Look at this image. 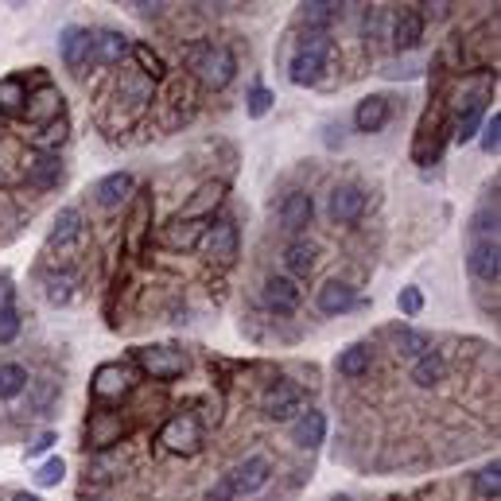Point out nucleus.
<instances>
[{
    "instance_id": "4",
    "label": "nucleus",
    "mask_w": 501,
    "mask_h": 501,
    "mask_svg": "<svg viewBox=\"0 0 501 501\" xmlns=\"http://www.w3.org/2000/svg\"><path fill=\"white\" fill-rule=\"evenodd\" d=\"M198 249L206 253V261L226 269V264L238 261V226H233V222H214V226H206L198 238Z\"/></svg>"
},
{
    "instance_id": "11",
    "label": "nucleus",
    "mask_w": 501,
    "mask_h": 501,
    "mask_svg": "<svg viewBox=\"0 0 501 501\" xmlns=\"http://www.w3.org/2000/svg\"><path fill=\"white\" fill-rule=\"evenodd\" d=\"M466 264H471V272H474L482 284H497V276H501V249H497V238H478V241L471 245V257H466Z\"/></svg>"
},
{
    "instance_id": "3",
    "label": "nucleus",
    "mask_w": 501,
    "mask_h": 501,
    "mask_svg": "<svg viewBox=\"0 0 501 501\" xmlns=\"http://www.w3.org/2000/svg\"><path fill=\"white\" fill-rule=\"evenodd\" d=\"M136 366L152 381H175L187 369V354L175 346H141L136 350Z\"/></svg>"
},
{
    "instance_id": "23",
    "label": "nucleus",
    "mask_w": 501,
    "mask_h": 501,
    "mask_svg": "<svg viewBox=\"0 0 501 501\" xmlns=\"http://www.w3.org/2000/svg\"><path fill=\"white\" fill-rule=\"evenodd\" d=\"M482 117H486V93L466 98V109H458V117H455V141L458 144L474 141V133L482 129Z\"/></svg>"
},
{
    "instance_id": "40",
    "label": "nucleus",
    "mask_w": 501,
    "mask_h": 501,
    "mask_svg": "<svg viewBox=\"0 0 501 501\" xmlns=\"http://www.w3.org/2000/svg\"><path fill=\"white\" fill-rule=\"evenodd\" d=\"M44 284H47V300L51 303H70V295H74L70 292V276H47Z\"/></svg>"
},
{
    "instance_id": "46",
    "label": "nucleus",
    "mask_w": 501,
    "mask_h": 501,
    "mask_svg": "<svg viewBox=\"0 0 501 501\" xmlns=\"http://www.w3.org/2000/svg\"><path fill=\"white\" fill-rule=\"evenodd\" d=\"M51 443H55V432H44V435H36V443H28V455H44Z\"/></svg>"
},
{
    "instance_id": "31",
    "label": "nucleus",
    "mask_w": 501,
    "mask_h": 501,
    "mask_svg": "<svg viewBox=\"0 0 501 501\" xmlns=\"http://www.w3.org/2000/svg\"><path fill=\"white\" fill-rule=\"evenodd\" d=\"M432 350V338L424 335V330H412V327H400L397 330V354L400 358H424Z\"/></svg>"
},
{
    "instance_id": "30",
    "label": "nucleus",
    "mask_w": 501,
    "mask_h": 501,
    "mask_svg": "<svg viewBox=\"0 0 501 501\" xmlns=\"http://www.w3.org/2000/svg\"><path fill=\"white\" fill-rule=\"evenodd\" d=\"M28 389V369L16 361H0V400H12Z\"/></svg>"
},
{
    "instance_id": "37",
    "label": "nucleus",
    "mask_w": 501,
    "mask_h": 501,
    "mask_svg": "<svg viewBox=\"0 0 501 501\" xmlns=\"http://www.w3.org/2000/svg\"><path fill=\"white\" fill-rule=\"evenodd\" d=\"M478 494L497 501V494H501V466L497 463L486 466V471H478Z\"/></svg>"
},
{
    "instance_id": "17",
    "label": "nucleus",
    "mask_w": 501,
    "mask_h": 501,
    "mask_svg": "<svg viewBox=\"0 0 501 501\" xmlns=\"http://www.w3.org/2000/svg\"><path fill=\"white\" fill-rule=\"evenodd\" d=\"M389 39H392V47H397V51L420 47V39H424V16H420V12H412V8H400V12L392 16Z\"/></svg>"
},
{
    "instance_id": "44",
    "label": "nucleus",
    "mask_w": 501,
    "mask_h": 501,
    "mask_svg": "<svg viewBox=\"0 0 501 501\" xmlns=\"http://www.w3.org/2000/svg\"><path fill=\"white\" fill-rule=\"evenodd\" d=\"M381 24H385V8H369V12H366V39L377 44V39H381Z\"/></svg>"
},
{
    "instance_id": "14",
    "label": "nucleus",
    "mask_w": 501,
    "mask_h": 501,
    "mask_svg": "<svg viewBox=\"0 0 501 501\" xmlns=\"http://www.w3.org/2000/svg\"><path fill=\"white\" fill-rule=\"evenodd\" d=\"M24 117H28V121H36V125L62 121V93L55 86H39L36 93H28Z\"/></svg>"
},
{
    "instance_id": "6",
    "label": "nucleus",
    "mask_w": 501,
    "mask_h": 501,
    "mask_svg": "<svg viewBox=\"0 0 501 501\" xmlns=\"http://www.w3.org/2000/svg\"><path fill=\"white\" fill-rule=\"evenodd\" d=\"M269 478H272V466H269V458H264V455L241 458V463L230 471L233 497H249V494H257V489L269 486Z\"/></svg>"
},
{
    "instance_id": "24",
    "label": "nucleus",
    "mask_w": 501,
    "mask_h": 501,
    "mask_svg": "<svg viewBox=\"0 0 501 501\" xmlns=\"http://www.w3.org/2000/svg\"><path fill=\"white\" fill-rule=\"evenodd\" d=\"M202 230H206V222H187V218H175L172 226H164V233H159V241H164L167 249H190V245H198Z\"/></svg>"
},
{
    "instance_id": "7",
    "label": "nucleus",
    "mask_w": 501,
    "mask_h": 501,
    "mask_svg": "<svg viewBox=\"0 0 501 501\" xmlns=\"http://www.w3.org/2000/svg\"><path fill=\"white\" fill-rule=\"evenodd\" d=\"M159 443L167 447V451L175 455H195L202 447V428L195 416H175V420L164 424V432H159Z\"/></svg>"
},
{
    "instance_id": "45",
    "label": "nucleus",
    "mask_w": 501,
    "mask_h": 501,
    "mask_svg": "<svg viewBox=\"0 0 501 501\" xmlns=\"http://www.w3.org/2000/svg\"><path fill=\"white\" fill-rule=\"evenodd\" d=\"M206 501H233V482H230V474H222L214 486H210V494Z\"/></svg>"
},
{
    "instance_id": "35",
    "label": "nucleus",
    "mask_w": 501,
    "mask_h": 501,
    "mask_svg": "<svg viewBox=\"0 0 501 501\" xmlns=\"http://www.w3.org/2000/svg\"><path fill=\"white\" fill-rule=\"evenodd\" d=\"M133 55H136V62H141V74H144L148 82H159V78H164V59H159L148 44H136Z\"/></svg>"
},
{
    "instance_id": "27",
    "label": "nucleus",
    "mask_w": 501,
    "mask_h": 501,
    "mask_svg": "<svg viewBox=\"0 0 501 501\" xmlns=\"http://www.w3.org/2000/svg\"><path fill=\"white\" fill-rule=\"evenodd\" d=\"M443 373H447V366H443V358L435 354V350H428L424 358H416L412 361V381L420 389H435L443 381Z\"/></svg>"
},
{
    "instance_id": "5",
    "label": "nucleus",
    "mask_w": 501,
    "mask_h": 501,
    "mask_svg": "<svg viewBox=\"0 0 501 501\" xmlns=\"http://www.w3.org/2000/svg\"><path fill=\"white\" fill-rule=\"evenodd\" d=\"M261 408L269 420H292V416L303 408V389L295 385V381H272L261 397Z\"/></svg>"
},
{
    "instance_id": "42",
    "label": "nucleus",
    "mask_w": 501,
    "mask_h": 501,
    "mask_svg": "<svg viewBox=\"0 0 501 501\" xmlns=\"http://www.w3.org/2000/svg\"><path fill=\"white\" fill-rule=\"evenodd\" d=\"M400 311L404 315H420L424 311V292H420V287H400Z\"/></svg>"
},
{
    "instance_id": "8",
    "label": "nucleus",
    "mask_w": 501,
    "mask_h": 501,
    "mask_svg": "<svg viewBox=\"0 0 501 501\" xmlns=\"http://www.w3.org/2000/svg\"><path fill=\"white\" fill-rule=\"evenodd\" d=\"M129 389H133V373H129V366H121V361H105V366L93 369L90 392L98 400H121Z\"/></svg>"
},
{
    "instance_id": "47",
    "label": "nucleus",
    "mask_w": 501,
    "mask_h": 501,
    "mask_svg": "<svg viewBox=\"0 0 501 501\" xmlns=\"http://www.w3.org/2000/svg\"><path fill=\"white\" fill-rule=\"evenodd\" d=\"M51 397H55V381H44V385H39V397H36V408L44 412L51 404Z\"/></svg>"
},
{
    "instance_id": "19",
    "label": "nucleus",
    "mask_w": 501,
    "mask_h": 501,
    "mask_svg": "<svg viewBox=\"0 0 501 501\" xmlns=\"http://www.w3.org/2000/svg\"><path fill=\"white\" fill-rule=\"evenodd\" d=\"M354 125H358V133H381L389 125V98H381V93L361 98L354 109Z\"/></svg>"
},
{
    "instance_id": "9",
    "label": "nucleus",
    "mask_w": 501,
    "mask_h": 501,
    "mask_svg": "<svg viewBox=\"0 0 501 501\" xmlns=\"http://www.w3.org/2000/svg\"><path fill=\"white\" fill-rule=\"evenodd\" d=\"M366 206H369V195L361 187L354 183H343V187H335L330 190V218L335 222H343V226H354V222L366 214Z\"/></svg>"
},
{
    "instance_id": "28",
    "label": "nucleus",
    "mask_w": 501,
    "mask_h": 501,
    "mask_svg": "<svg viewBox=\"0 0 501 501\" xmlns=\"http://www.w3.org/2000/svg\"><path fill=\"white\" fill-rule=\"evenodd\" d=\"M82 233V210L78 206H62L55 226H51V245H67Z\"/></svg>"
},
{
    "instance_id": "15",
    "label": "nucleus",
    "mask_w": 501,
    "mask_h": 501,
    "mask_svg": "<svg viewBox=\"0 0 501 501\" xmlns=\"http://www.w3.org/2000/svg\"><path fill=\"white\" fill-rule=\"evenodd\" d=\"M327 440V416L319 408H307L300 420L292 424V443L300 447V451H319Z\"/></svg>"
},
{
    "instance_id": "50",
    "label": "nucleus",
    "mask_w": 501,
    "mask_h": 501,
    "mask_svg": "<svg viewBox=\"0 0 501 501\" xmlns=\"http://www.w3.org/2000/svg\"><path fill=\"white\" fill-rule=\"evenodd\" d=\"M0 183H8V175H4V167H0Z\"/></svg>"
},
{
    "instance_id": "52",
    "label": "nucleus",
    "mask_w": 501,
    "mask_h": 501,
    "mask_svg": "<svg viewBox=\"0 0 501 501\" xmlns=\"http://www.w3.org/2000/svg\"><path fill=\"white\" fill-rule=\"evenodd\" d=\"M335 501H350V497H335Z\"/></svg>"
},
{
    "instance_id": "22",
    "label": "nucleus",
    "mask_w": 501,
    "mask_h": 501,
    "mask_svg": "<svg viewBox=\"0 0 501 501\" xmlns=\"http://www.w3.org/2000/svg\"><path fill=\"white\" fill-rule=\"evenodd\" d=\"M59 179H62V164H59L55 152H39V156L28 159V183L31 187L47 190V187H55Z\"/></svg>"
},
{
    "instance_id": "32",
    "label": "nucleus",
    "mask_w": 501,
    "mask_h": 501,
    "mask_svg": "<svg viewBox=\"0 0 501 501\" xmlns=\"http://www.w3.org/2000/svg\"><path fill=\"white\" fill-rule=\"evenodd\" d=\"M28 86L20 78H0V113H24Z\"/></svg>"
},
{
    "instance_id": "12",
    "label": "nucleus",
    "mask_w": 501,
    "mask_h": 501,
    "mask_svg": "<svg viewBox=\"0 0 501 501\" xmlns=\"http://www.w3.org/2000/svg\"><path fill=\"white\" fill-rule=\"evenodd\" d=\"M264 307L276 315H292L295 307H300V287H295L292 276H269L264 280Z\"/></svg>"
},
{
    "instance_id": "38",
    "label": "nucleus",
    "mask_w": 501,
    "mask_h": 501,
    "mask_svg": "<svg viewBox=\"0 0 501 501\" xmlns=\"http://www.w3.org/2000/svg\"><path fill=\"white\" fill-rule=\"evenodd\" d=\"M16 335H20V311L16 307H0V346L16 343Z\"/></svg>"
},
{
    "instance_id": "20",
    "label": "nucleus",
    "mask_w": 501,
    "mask_h": 501,
    "mask_svg": "<svg viewBox=\"0 0 501 501\" xmlns=\"http://www.w3.org/2000/svg\"><path fill=\"white\" fill-rule=\"evenodd\" d=\"M315 303H319V311L323 315H343V311L354 307V287L343 284V280H327L323 287H319Z\"/></svg>"
},
{
    "instance_id": "51",
    "label": "nucleus",
    "mask_w": 501,
    "mask_h": 501,
    "mask_svg": "<svg viewBox=\"0 0 501 501\" xmlns=\"http://www.w3.org/2000/svg\"><path fill=\"white\" fill-rule=\"evenodd\" d=\"M0 129H4V113H0Z\"/></svg>"
},
{
    "instance_id": "48",
    "label": "nucleus",
    "mask_w": 501,
    "mask_h": 501,
    "mask_svg": "<svg viewBox=\"0 0 501 501\" xmlns=\"http://www.w3.org/2000/svg\"><path fill=\"white\" fill-rule=\"evenodd\" d=\"M12 295H16V287L0 276V307H12Z\"/></svg>"
},
{
    "instance_id": "39",
    "label": "nucleus",
    "mask_w": 501,
    "mask_h": 501,
    "mask_svg": "<svg viewBox=\"0 0 501 501\" xmlns=\"http://www.w3.org/2000/svg\"><path fill=\"white\" fill-rule=\"evenodd\" d=\"M62 474H67V463H62V458H47V463L39 466L36 482H39V486H59Z\"/></svg>"
},
{
    "instance_id": "18",
    "label": "nucleus",
    "mask_w": 501,
    "mask_h": 501,
    "mask_svg": "<svg viewBox=\"0 0 501 501\" xmlns=\"http://www.w3.org/2000/svg\"><path fill=\"white\" fill-rule=\"evenodd\" d=\"M90 31L86 28H62V36H59V51H62V62H67L70 70H82L90 62Z\"/></svg>"
},
{
    "instance_id": "36",
    "label": "nucleus",
    "mask_w": 501,
    "mask_h": 501,
    "mask_svg": "<svg viewBox=\"0 0 501 501\" xmlns=\"http://www.w3.org/2000/svg\"><path fill=\"white\" fill-rule=\"evenodd\" d=\"M62 141H67V121H51V125H44V133L36 136V148L39 152H51V148Z\"/></svg>"
},
{
    "instance_id": "49",
    "label": "nucleus",
    "mask_w": 501,
    "mask_h": 501,
    "mask_svg": "<svg viewBox=\"0 0 501 501\" xmlns=\"http://www.w3.org/2000/svg\"><path fill=\"white\" fill-rule=\"evenodd\" d=\"M12 501H44V497H36V494H16Z\"/></svg>"
},
{
    "instance_id": "10",
    "label": "nucleus",
    "mask_w": 501,
    "mask_h": 501,
    "mask_svg": "<svg viewBox=\"0 0 501 501\" xmlns=\"http://www.w3.org/2000/svg\"><path fill=\"white\" fill-rule=\"evenodd\" d=\"M125 432H129V424H125L117 412H93L90 424H86V443L93 447V451H105V447L121 443Z\"/></svg>"
},
{
    "instance_id": "13",
    "label": "nucleus",
    "mask_w": 501,
    "mask_h": 501,
    "mask_svg": "<svg viewBox=\"0 0 501 501\" xmlns=\"http://www.w3.org/2000/svg\"><path fill=\"white\" fill-rule=\"evenodd\" d=\"M125 55H129V39L121 31H98L90 39V67H117Z\"/></svg>"
},
{
    "instance_id": "29",
    "label": "nucleus",
    "mask_w": 501,
    "mask_h": 501,
    "mask_svg": "<svg viewBox=\"0 0 501 501\" xmlns=\"http://www.w3.org/2000/svg\"><path fill=\"white\" fill-rule=\"evenodd\" d=\"M338 16H343V4H330V0H311V4H303L307 31H327V24Z\"/></svg>"
},
{
    "instance_id": "2",
    "label": "nucleus",
    "mask_w": 501,
    "mask_h": 501,
    "mask_svg": "<svg viewBox=\"0 0 501 501\" xmlns=\"http://www.w3.org/2000/svg\"><path fill=\"white\" fill-rule=\"evenodd\" d=\"M330 51H335V44H330L327 31H307V36L300 39V47H295V55H292V67H287L295 86H319V82H323Z\"/></svg>"
},
{
    "instance_id": "34",
    "label": "nucleus",
    "mask_w": 501,
    "mask_h": 501,
    "mask_svg": "<svg viewBox=\"0 0 501 501\" xmlns=\"http://www.w3.org/2000/svg\"><path fill=\"white\" fill-rule=\"evenodd\" d=\"M338 373H343V377H361V373H369V346L343 350V358H338Z\"/></svg>"
},
{
    "instance_id": "25",
    "label": "nucleus",
    "mask_w": 501,
    "mask_h": 501,
    "mask_svg": "<svg viewBox=\"0 0 501 501\" xmlns=\"http://www.w3.org/2000/svg\"><path fill=\"white\" fill-rule=\"evenodd\" d=\"M315 261H319V245H311V241H292L284 253V269L292 276H300V280L315 272Z\"/></svg>"
},
{
    "instance_id": "33",
    "label": "nucleus",
    "mask_w": 501,
    "mask_h": 501,
    "mask_svg": "<svg viewBox=\"0 0 501 501\" xmlns=\"http://www.w3.org/2000/svg\"><path fill=\"white\" fill-rule=\"evenodd\" d=\"M117 93H121V98H129L133 105H144V101H152V82H148L141 70H129L121 78V90H117Z\"/></svg>"
},
{
    "instance_id": "41",
    "label": "nucleus",
    "mask_w": 501,
    "mask_h": 501,
    "mask_svg": "<svg viewBox=\"0 0 501 501\" xmlns=\"http://www.w3.org/2000/svg\"><path fill=\"white\" fill-rule=\"evenodd\" d=\"M272 90H264V86H253V93H249V117H264L272 109Z\"/></svg>"
},
{
    "instance_id": "1",
    "label": "nucleus",
    "mask_w": 501,
    "mask_h": 501,
    "mask_svg": "<svg viewBox=\"0 0 501 501\" xmlns=\"http://www.w3.org/2000/svg\"><path fill=\"white\" fill-rule=\"evenodd\" d=\"M187 67L195 70V78L210 90H226L238 74V59H233L230 47L222 44H195L187 51Z\"/></svg>"
},
{
    "instance_id": "16",
    "label": "nucleus",
    "mask_w": 501,
    "mask_h": 501,
    "mask_svg": "<svg viewBox=\"0 0 501 501\" xmlns=\"http://www.w3.org/2000/svg\"><path fill=\"white\" fill-rule=\"evenodd\" d=\"M311 218H315V202L307 190H292V195L284 198V206H280V226L287 233H300L311 226Z\"/></svg>"
},
{
    "instance_id": "21",
    "label": "nucleus",
    "mask_w": 501,
    "mask_h": 501,
    "mask_svg": "<svg viewBox=\"0 0 501 501\" xmlns=\"http://www.w3.org/2000/svg\"><path fill=\"white\" fill-rule=\"evenodd\" d=\"M129 195H133V175L129 172H113V175H105L101 183L93 187V198H98V206H105V210L121 206Z\"/></svg>"
},
{
    "instance_id": "43",
    "label": "nucleus",
    "mask_w": 501,
    "mask_h": 501,
    "mask_svg": "<svg viewBox=\"0 0 501 501\" xmlns=\"http://www.w3.org/2000/svg\"><path fill=\"white\" fill-rule=\"evenodd\" d=\"M501 117L494 113V117H489V121H482V148H486V152H497V141H501Z\"/></svg>"
},
{
    "instance_id": "26",
    "label": "nucleus",
    "mask_w": 501,
    "mask_h": 501,
    "mask_svg": "<svg viewBox=\"0 0 501 501\" xmlns=\"http://www.w3.org/2000/svg\"><path fill=\"white\" fill-rule=\"evenodd\" d=\"M222 195H226V183H206V187L198 190V198L187 202L183 218H187V222H206L210 214H214V206L222 202Z\"/></svg>"
}]
</instances>
